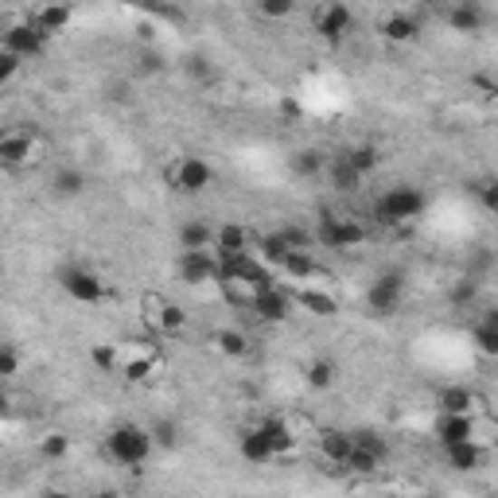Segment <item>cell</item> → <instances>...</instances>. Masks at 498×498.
Returning a JSON list of instances; mask_svg holds the SVG:
<instances>
[{
	"label": "cell",
	"instance_id": "7bdbcfd3",
	"mask_svg": "<svg viewBox=\"0 0 498 498\" xmlns=\"http://www.w3.org/2000/svg\"><path fill=\"white\" fill-rule=\"evenodd\" d=\"M491 265H494V254H491V249H475V254H471V261H467V277L479 281Z\"/></svg>",
	"mask_w": 498,
	"mask_h": 498
},
{
	"label": "cell",
	"instance_id": "8992f818",
	"mask_svg": "<svg viewBox=\"0 0 498 498\" xmlns=\"http://www.w3.org/2000/svg\"><path fill=\"white\" fill-rule=\"evenodd\" d=\"M47 43H51V35L39 32L35 24L24 16L20 24H8V28H5V43H0V51L16 55L20 62H32V59H39V55H47Z\"/></svg>",
	"mask_w": 498,
	"mask_h": 498
},
{
	"label": "cell",
	"instance_id": "277c9868",
	"mask_svg": "<svg viewBox=\"0 0 498 498\" xmlns=\"http://www.w3.org/2000/svg\"><path fill=\"white\" fill-rule=\"evenodd\" d=\"M311 230H316V245L323 249H359L366 242V226L359 218H343L331 211H323Z\"/></svg>",
	"mask_w": 498,
	"mask_h": 498
},
{
	"label": "cell",
	"instance_id": "836d02e7",
	"mask_svg": "<svg viewBox=\"0 0 498 498\" xmlns=\"http://www.w3.org/2000/svg\"><path fill=\"white\" fill-rule=\"evenodd\" d=\"M327 172H331V183H335L339 191H359L362 183H366V179L355 172V168H350V164L343 160V156H335V160L327 164Z\"/></svg>",
	"mask_w": 498,
	"mask_h": 498
},
{
	"label": "cell",
	"instance_id": "30bf717a",
	"mask_svg": "<svg viewBox=\"0 0 498 498\" xmlns=\"http://www.w3.org/2000/svg\"><path fill=\"white\" fill-rule=\"evenodd\" d=\"M292 304H296V292H288L284 284H273V288H265V292H257L249 311H254L261 323H284L288 316H292Z\"/></svg>",
	"mask_w": 498,
	"mask_h": 498
},
{
	"label": "cell",
	"instance_id": "7402d4cb",
	"mask_svg": "<svg viewBox=\"0 0 498 498\" xmlns=\"http://www.w3.org/2000/svg\"><path fill=\"white\" fill-rule=\"evenodd\" d=\"M296 304L304 308V311H311V316H320V320L339 316V300L331 292H323V288H311V284L296 292Z\"/></svg>",
	"mask_w": 498,
	"mask_h": 498
},
{
	"label": "cell",
	"instance_id": "f35d334b",
	"mask_svg": "<svg viewBox=\"0 0 498 498\" xmlns=\"http://www.w3.org/2000/svg\"><path fill=\"white\" fill-rule=\"evenodd\" d=\"M378 467H382V460H378L374 452H366V448H355V455H350V464H347V471H355V475H362V479H370Z\"/></svg>",
	"mask_w": 498,
	"mask_h": 498
},
{
	"label": "cell",
	"instance_id": "bcb514c9",
	"mask_svg": "<svg viewBox=\"0 0 498 498\" xmlns=\"http://www.w3.org/2000/svg\"><path fill=\"white\" fill-rule=\"evenodd\" d=\"M20 71V59L8 55V51H0V82H12V74Z\"/></svg>",
	"mask_w": 498,
	"mask_h": 498
},
{
	"label": "cell",
	"instance_id": "8fae6325",
	"mask_svg": "<svg viewBox=\"0 0 498 498\" xmlns=\"http://www.w3.org/2000/svg\"><path fill=\"white\" fill-rule=\"evenodd\" d=\"M179 277L187 281V284H211V281H218L215 249H183V254H179Z\"/></svg>",
	"mask_w": 498,
	"mask_h": 498
},
{
	"label": "cell",
	"instance_id": "2e32d148",
	"mask_svg": "<svg viewBox=\"0 0 498 498\" xmlns=\"http://www.w3.org/2000/svg\"><path fill=\"white\" fill-rule=\"evenodd\" d=\"M35 160V137L24 133V129H12V133L0 137V164L5 168H28Z\"/></svg>",
	"mask_w": 498,
	"mask_h": 498
},
{
	"label": "cell",
	"instance_id": "603a6c76",
	"mask_svg": "<svg viewBox=\"0 0 498 498\" xmlns=\"http://www.w3.org/2000/svg\"><path fill=\"white\" fill-rule=\"evenodd\" d=\"M444 460H448V467H452V471H460V475H467V471H479V467H483V448H479V440L452 444V448H444Z\"/></svg>",
	"mask_w": 498,
	"mask_h": 498
},
{
	"label": "cell",
	"instance_id": "ab89813d",
	"mask_svg": "<svg viewBox=\"0 0 498 498\" xmlns=\"http://www.w3.org/2000/svg\"><path fill=\"white\" fill-rule=\"evenodd\" d=\"M475 199H479L483 211L498 215V176H491V179H479V183H475Z\"/></svg>",
	"mask_w": 498,
	"mask_h": 498
},
{
	"label": "cell",
	"instance_id": "7dc6e473",
	"mask_svg": "<svg viewBox=\"0 0 498 498\" xmlns=\"http://www.w3.org/2000/svg\"><path fill=\"white\" fill-rule=\"evenodd\" d=\"M471 86H475L483 98H498V82H494V78H487V74H475V78H471Z\"/></svg>",
	"mask_w": 498,
	"mask_h": 498
},
{
	"label": "cell",
	"instance_id": "6da1fadb",
	"mask_svg": "<svg viewBox=\"0 0 498 498\" xmlns=\"http://www.w3.org/2000/svg\"><path fill=\"white\" fill-rule=\"evenodd\" d=\"M428 211V195L417 183H393L374 199V218L382 226H409Z\"/></svg>",
	"mask_w": 498,
	"mask_h": 498
},
{
	"label": "cell",
	"instance_id": "1f68e13d",
	"mask_svg": "<svg viewBox=\"0 0 498 498\" xmlns=\"http://www.w3.org/2000/svg\"><path fill=\"white\" fill-rule=\"evenodd\" d=\"M215 347L226 359H245L249 355V339L238 331V327H222V331H215Z\"/></svg>",
	"mask_w": 498,
	"mask_h": 498
},
{
	"label": "cell",
	"instance_id": "d590c367",
	"mask_svg": "<svg viewBox=\"0 0 498 498\" xmlns=\"http://www.w3.org/2000/svg\"><path fill=\"white\" fill-rule=\"evenodd\" d=\"M39 455L51 464L67 460L71 455V436H62V432H47V436H39Z\"/></svg>",
	"mask_w": 498,
	"mask_h": 498
},
{
	"label": "cell",
	"instance_id": "e575fe53",
	"mask_svg": "<svg viewBox=\"0 0 498 498\" xmlns=\"http://www.w3.org/2000/svg\"><path fill=\"white\" fill-rule=\"evenodd\" d=\"M475 300H479V281L475 277H467V273H464L460 281H452V288H448V304L452 308H471Z\"/></svg>",
	"mask_w": 498,
	"mask_h": 498
},
{
	"label": "cell",
	"instance_id": "4316f807",
	"mask_svg": "<svg viewBox=\"0 0 498 498\" xmlns=\"http://www.w3.org/2000/svg\"><path fill=\"white\" fill-rule=\"evenodd\" d=\"M257 428L269 436V444H273V452H277V455H288L296 448L292 428H288V421H281V417H265V421H257Z\"/></svg>",
	"mask_w": 498,
	"mask_h": 498
},
{
	"label": "cell",
	"instance_id": "ee69618b",
	"mask_svg": "<svg viewBox=\"0 0 498 498\" xmlns=\"http://www.w3.org/2000/svg\"><path fill=\"white\" fill-rule=\"evenodd\" d=\"M355 440H359V448H366V452H374L378 455V460H382L386 464V440L382 436H378V432H355Z\"/></svg>",
	"mask_w": 498,
	"mask_h": 498
},
{
	"label": "cell",
	"instance_id": "f907efd6",
	"mask_svg": "<svg viewBox=\"0 0 498 498\" xmlns=\"http://www.w3.org/2000/svg\"><path fill=\"white\" fill-rule=\"evenodd\" d=\"M491 498H498V494H491Z\"/></svg>",
	"mask_w": 498,
	"mask_h": 498
},
{
	"label": "cell",
	"instance_id": "b9f144b4",
	"mask_svg": "<svg viewBox=\"0 0 498 498\" xmlns=\"http://www.w3.org/2000/svg\"><path fill=\"white\" fill-rule=\"evenodd\" d=\"M296 12L292 0H261L257 5V16H265V20H288Z\"/></svg>",
	"mask_w": 498,
	"mask_h": 498
},
{
	"label": "cell",
	"instance_id": "d4e9b609",
	"mask_svg": "<svg viewBox=\"0 0 498 498\" xmlns=\"http://www.w3.org/2000/svg\"><path fill=\"white\" fill-rule=\"evenodd\" d=\"M90 187V179H86V172L82 168H59L55 176H51V191L59 195V199H78V195H82Z\"/></svg>",
	"mask_w": 498,
	"mask_h": 498
},
{
	"label": "cell",
	"instance_id": "f1b7e54d",
	"mask_svg": "<svg viewBox=\"0 0 498 498\" xmlns=\"http://www.w3.org/2000/svg\"><path fill=\"white\" fill-rule=\"evenodd\" d=\"M179 245L183 249H215V226H206V222L191 218L179 226Z\"/></svg>",
	"mask_w": 498,
	"mask_h": 498
},
{
	"label": "cell",
	"instance_id": "f6af8a7d",
	"mask_svg": "<svg viewBox=\"0 0 498 498\" xmlns=\"http://www.w3.org/2000/svg\"><path fill=\"white\" fill-rule=\"evenodd\" d=\"M0 374H5V378H16L20 374V350L12 347V343L0 350Z\"/></svg>",
	"mask_w": 498,
	"mask_h": 498
},
{
	"label": "cell",
	"instance_id": "c3c4849f",
	"mask_svg": "<svg viewBox=\"0 0 498 498\" xmlns=\"http://www.w3.org/2000/svg\"><path fill=\"white\" fill-rule=\"evenodd\" d=\"M43 498H74V494H71V491H47Z\"/></svg>",
	"mask_w": 498,
	"mask_h": 498
},
{
	"label": "cell",
	"instance_id": "5bb4252c",
	"mask_svg": "<svg viewBox=\"0 0 498 498\" xmlns=\"http://www.w3.org/2000/svg\"><path fill=\"white\" fill-rule=\"evenodd\" d=\"M355 432H347V428H323L320 432V455L327 464H335V467H343L350 464V455H355Z\"/></svg>",
	"mask_w": 498,
	"mask_h": 498
},
{
	"label": "cell",
	"instance_id": "681fc988",
	"mask_svg": "<svg viewBox=\"0 0 498 498\" xmlns=\"http://www.w3.org/2000/svg\"><path fill=\"white\" fill-rule=\"evenodd\" d=\"M94 498H125V494H121V491H98Z\"/></svg>",
	"mask_w": 498,
	"mask_h": 498
},
{
	"label": "cell",
	"instance_id": "5b68a950",
	"mask_svg": "<svg viewBox=\"0 0 498 498\" xmlns=\"http://www.w3.org/2000/svg\"><path fill=\"white\" fill-rule=\"evenodd\" d=\"M59 288L74 300V304H86V308L106 300V281H101L94 269H86V265H62L59 269Z\"/></svg>",
	"mask_w": 498,
	"mask_h": 498
},
{
	"label": "cell",
	"instance_id": "7c38bea8",
	"mask_svg": "<svg viewBox=\"0 0 498 498\" xmlns=\"http://www.w3.org/2000/svg\"><path fill=\"white\" fill-rule=\"evenodd\" d=\"M378 35L386 39V43H397V47H405V43H417V35H421V16L409 8H397V12H389V16L378 24Z\"/></svg>",
	"mask_w": 498,
	"mask_h": 498
},
{
	"label": "cell",
	"instance_id": "4fadbf2b",
	"mask_svg": "<svg viewBox=\"0 0 498 498\" xmlns=\"http://www.w3.org/2000/svg\"><path fill=\"white\" fill-rule=\"evenodd\" d=\"M242 254H254V242H249V230L242 222H222V226H215V257L230 261Z\"/></svg>",
	"mask_w": 498,
	"mask_h": 498
},
{
	"label": "cell",
	"instance_id": "d6a6232c",
	"mask_svg": "<svg viewBox=\"0 0 498 498\" xmlns=\"http://www.w3.org/2000/svg\"><path fill=\"white\" fill-rule=\"evenodd\" d=\"M471 343H475V350L483 359H491V362H498V327H491V323H475L471 327Z\"/></svg>",
	"mask_w": 498,
	"mask_h": 498
},
{
	"label": "cell",
	"instance_id": "ba28073f",
	"mask_svg": "<svg viewBox=\"0 0 498 498\" xmlns=\"http://www.w3.org/2000/svg\"><path fill=\"white\" fill-rule=\"evenodd\" d=\"M311 32H316L323 43H343V39L355 32V12L347 5H320L311 12Z\"/></svg>",
	"mask_w": 498,
	"mask_h": 498
},
{
	"label": "cell",
	"instance_id": "8d00e7d4",
	"mask_svg": "<svg viewBox=\"0 0 498 498\" xmlns=\"http://www.w3.org/2000/svg\"><path fill=\"white\" fill-rule=\"evenodd\" d=\"M148 432H152V444H156V448H164V452L179 448V425L168 421V417H160V421H156Z\"/></svg>",
	"mask_w": 498,
	"mask_h": 498
},
{
	"label": "cell",
	"instance_id": "60d3db41",
	"mask_svg": "<svg viewBox=\"0 0 498 498\" xmlns=\"http://www.w3.org/2000/svg\"><path fill=\"white\" fill-rule=\"evenodd\" d=\"M183 74H191L195 82H211L215 67L206 62V55H187V59H183Z\"/></svg>",
	"mask_w": 498,
	"mask_h": 498
},
{
	"label": "cell",
	"instance_id": "7a4b0ae2",
	"mask_svg": "<svg viewBox=\"0 0 498 498\" xmlns=\"http://www.w3.org/2000/svg\"><path fill=\"white\" fill-rule=\"evenodd\" d=\"M152 452H156L152 432L140 428V425H133V421L113 425V428L106 432V455H110L113 464H121V467H140Z\"/></svg>",
	"mask_w": 498,
	"mask_h": 498
},
{
	"label": "cell",
	"instance_id": "e0dca14e",
	"mask_svg": "<svg viewBox=\"0 0 498 498\" xmlns=\"http://www.w3.org/2000/svg\"><path fill=\"white\" fill-rule=\"evenodd\" d=\"M444 20H448L452 32H464V35H475L483 32V24H487V12L475 0H455V5L444 8Z\"/></svg>",
	"mask_w": 498,
	"mask_h": 498
},
{
	"label": "cell",
	"instance_id": "d6986e66",
	"mask_svg": "<svg viewBox=\"0 0 498 498\" xmlns=\"http://www.w3.org/2000/svg\"><path fill=\"white\" fill-rule=\"evenodd\" d=\"M284 281H292V284H300V288H308V281L320 273V261H316V254L311 249H292V254L284 257V265L277 269Z\"/></svg>",
	"mask_w": 498,
	"mask_h": 498
},
{
	"label": "cell",
	"instance_id": "9c48e42d",
	"mask_svg": "<svg viewBox=\"0 0 498 498\" xmlns=\"http://www.w3.org/2000/svg\"><path fill=\"white\" fill-rule=\"evenodd\" d=\"M405 304V277L401 273H382L370 288H366V308L374 316H397V308Z\"/></svg>",
	"mask_w": 498,
	"mask_h": 498
},
{
	"label": "cell",
	"instance_id": "3957f363",
	"mask_svg": "<svg viewBox=\"0 0 498 498\" xmlns=\"http://www.w3.org/2000/svg\"><path fill=\"white\" fill-rule=\"evenodd\" d=\"M140 308H144V323L156 331V339H176L187 331V311H183L176 300H168L160 292H144Z\"/></svg>",
	"mask_w": 498,
	"mask_h": 498
},
{
	"label": "cell",
	"instance_id": "74e56055",
	"mask_svg": "<svg viewBox=\"0 0 498 498\" xmlns=\"http://www.w3.org/2000/svg\"><path fill=\"white\" fill-rule=\"evenodd\" d=\"M281 234H284V242L292 249H311V245H316V230L300 226V222H288V226H281Z\"/></svg>",
	"mask_w": 498,
	"mask_h": 498
},
{
	"label": "cell",
	"instance_id": "ac0fdd59",
	"mask_svg": "<svg viewBox=\"0 0 498 498\" xmlns=\"http://www.w3.org/2000/svg\"><path fill=\"white\" fill-rule=\"evenodd\" d=\"M238 452H242V460H245V464H254V467L269 464V460H277V452H273L269 436H265V432H261L257 425L242 428V436H238Z\"/></svg>",
	"mask_w": 498,
	"mask_h": 498
},
{
	"label": "cell",
	"instance_id": "cb8c5ba5",
	"mask_svg": "<svg viewBox=\"0 0 498 498\" xmlns=\"http://www.w3.org/2000/svg\"><path fill=\"white\" fill-rule=\"evenodd\" d=\"M254 254H257L261 261H265L269 269H281V265H284V257L292 254V245L284 242V234H281V230H273V234H261V238L254 242Z\"/></svg>",
	"mask_w": 498,
	"mask_h": 498
},
{
	"label": "cell",
	"instance_id": "484cf974",
	"mask_svg": "<svg viewBox=\"0 0 498 498\" xmlns=\"http://www.w3.org/2000/svg\"><path fill=\"white\" fill-rule=\"evenodd\" d=\"M339 156H343V160L355 168L362 179H370L378 172V164H382V152H378L374 144H355V148H347V152H339Z\"/></svg>",
	"mask_w": 498,
	"mask_h": 498
},
{
	"label": "cell",
	"instance_id": "9a60e30c",
	"mask_svg": "<svg viewBox=\"0 0 498 498\" xmlns=\"http://www.w3.org/2000/svg\"><path fill=\"white\" fill-rule=\"evenodd\" d=\"M432 436H436L440 448H452V444L475 440V417H448V413H436V421H432Z\"/></svg>",
	"mask_w": 498,
	"mask_h": 498
},
{
	"label": "cell",
	"instance_id": "f546056e",
	"mask_svg": "<svg viewBox=\"0 0 498 498\" xmlns=\"http://www.w3.org/2000/svg\"><path fill=\"white\" fill-rule=\"evenodd\" d=\"M90 362H94L101 374H121L125 347L121 343H94V350H90Z\"/></svg>",
	"mask_w": 498,
	"mask_h": 498
},
{
	"label": "cell",
	"instance_id": "83f0119b",
	"mask_svg": "<svg viewBox=\"0 0 498 498\" xmlns=\"http://www.w3.org/2000/svg\"><path fill=\"white\" fill-rule=\"evenodd\" d=\"M288 168H292L300 179H311V176H320L327 168V156L320 148H296L292 156H288Z\"/></svg>",
	"mask_w": 498,
	"mask_h": 498
},
{
	"label": "cell",
	"instance_id": "44dd1931",
	"mask_svg": "<svg viewBox=\"0 0 498 498\" xmlns=\"http://www.w3.org/2000/svg\"><path fill=\"white\" fill-rule=\"evenodd\" d=\"M71 16L74 12L67 5H35L28 12V20L35 24L39 32H47V35H55V32H67L71 28Z\"/></svg>",
	"mask_w": 498,
	"mask_h": 498
},
{
	"label": "cell",
	"instance_id": "4dcf8cb0",
	"mask_svg": "<svg viewBox=\"0 0 498 498\" xmlns=\"http://www.w3.org/2000/svg\"><path fill=\"white\" fill-rule=\"evenodd\" d=\"M335 378H339V366H335L331 359H311V362L304 366V382H308L311 389H331Z\"/></svg>",
	"mask_w": 498,
	"mask_h": 498
},
{
	"label": "cell",
	"instance_id": "ffe728a7",
	"mask_svg": "<svg viewBox=\"0 0 498 498\" xmlns=\"http://www.w3.org/2000/svg\"><path fill=\"white\" fill-rule=\"evenodd\" d=\"M436 405H440V413H448V417H475L479 397H475V389H467V386H444Z\"/></svg>",
	"mask_w": 498,
	"mask_h": 498
},
{
	"label": "cell",
	"instance_id": "52a82bcc",
	"mask_svg": "<svg viewBox=\"0 0 498 498\" xmlns=\"http://www.w3.org/2000/svg\"><path fill=\"white\" fill-rule=\"evenodd\" d=\"M168 183L179 195H203L215 183V168L203 160V156H179V160L168 168Z\"/></svg>",
	"mask_w": 498,
	"mask_h": 498
}]
</instances>
